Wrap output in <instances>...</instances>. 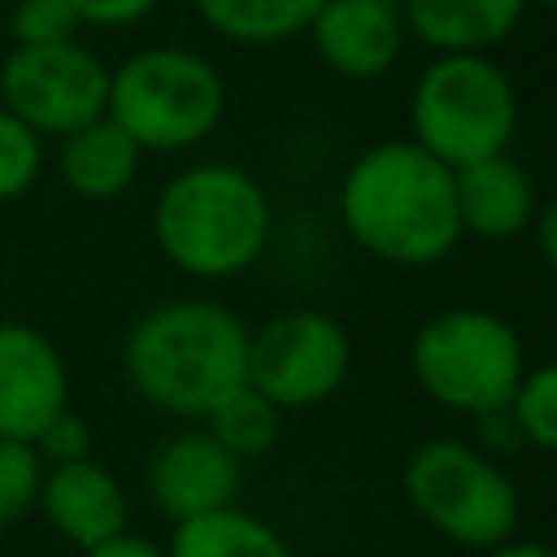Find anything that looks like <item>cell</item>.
<instances>
[{"mask_svg": "<svg viewBox=\"0 0 557 557\" xmlns=\"http://www.w3.org/2000/svg\"><path fill=\"white\" fill-rule=\"evenodd\" d=\"M339 222L392 265H435L461 244L453 170L413 139L361 148L339 178Z\"/></svg>", "mask_w": 557, "mask_h": 557, "instance_id": "cell-1", "label": "cell"}, {"mask_svg": "<svg viewBox=\"0 0 557 557\" xmlns=\"http://www.w3.org/2000/svg\"><path fill=\"white\" fill-rule=\"evenodd\" d=\"M131 392L178 422H200L248 379V326L235 309L200 296L152 305L122 344Z\"/></svg>", "mask_w": 557, "mask_h": 557, "instance_id": "cell-2", "label": "cell"}, {"mask_svg": "<svg viewBox=\"0 0 557 557\" xmlns=\"http://www.w3.org/2000/svg\"><path fill=\"white\" fill-rule=\"evenodd\" d=\"M274 231L265 187L231 161H196L170 174L152 200V239L187 278H235L261 261Z\"/></svg>", "mask_w": 557, "mask_h": 557, "instance_id": "cell-3", "label": "cell"}, {"mask_svg": "<svg viewBox=\"0 0 557 557\" xmlns=\"http://www.w3.org/2000/svg\"><path fill=\"white\" fill-rule=\"evenodd\" d=\"M518 117V87L487 52H435L409 91V139L448 170L509 152Z\"/></svg>", "mask_w": 557, "mask_h": 557, "instance_id": "cell-4", "label": "cell"}, {"mask_svg": "<svg viewBox=\"0 0 557 557\" xmlns=\"http://www.w3.org/2000/svg\"><path fill=\"white\" fill-rule=\"evenodd\" d=\"M104 113L144 152H183L222 126L226 78L209 57L157 44L109 70Z\"/></svg>", "mask_w": 557, "mask_h": 557, "instance_id": "cell-5", "label": "cell"}, {"mask_svg": "<svg viewBox=\"0 0 557 557\" xmlns=\"http://www.w3.org/2000/svg\"><path fill=\"white\" fill-rule=\"evenodd\" d=\"M409 370L418 387L453 413H496L527 370V348L513 322L492 309L457 305L431 313L409 339Z\"/></svg>", "mask_w": 557, "mask_h": 557, "instance_id": "cell-6", "label": "cell"}, {"mask_svg": "<svg viewBox=\"0 0 557 557\" xmlns=\"http://www.w3.org/2000/svg\"><path fill=\"white\" fill-rule=\"evenodd\" d=\"M409 509L457 548H496L518 535L522 492L492 453L466 440H422L400 470Z\"/></svg>", "mask_w": 557, "mask_h": 557, "instance_id": "cell-7", "label": "cell"}, {"mask_svg": "<svg viewBox=\"0 0 557 557\" xmlns=\"http://www.w3.org/2000/svg\"><path fill=\"white\" fill-rule=\"evenodd\" d=\"M352 370V339L322 309H283L248 326V383L283 413L331 400Z\"/></svg>", "mask_w": 557, "mask_h": 557, "instance_id": "cell-8", "label": "cell"}, {"mask_svg": "<svg viewBox=\"0 0 557 557\" xmlns=\"http://www.w3.org/2000/svg\"><path fill=\"white\" fill-rule=\"evenodd\" d=\"M0 104L35 135L61 139L104 117L109 65L78 39L48 48H9L0 61Z\"/></svg>", "mask_w": 557, "mask_h": 557, "instance_id": "cell-9", "label": "cell"}, {"mask_svg": "<svg viewBox=\"0 0 557 557\" xmlns=\"http://www.w3.org/2000/svg\"><path fill=\"white\" fill-rule=\"evenodd\" d=\"M148 496L170 522H187L226 505H239L244 461L222 448L200 422L165 435L148 457Z\"/></svg>", "mask_w": 557, "mask_h": 557, "instance_id": "cell-10", "label": "cell"}, {"mask_svg": "<svg viewBox=\"0 0 557 557\" xmlns=\"http://www.w3.org/2000/svg\"><path fill=\"white\" fill-rule=\"evenodd\" d=\"M70 405L61 348L30 322H0V435L35 440Z\"/></svg>", "mask_w": 557, "mask_h": 557, "instance_id": "cell-11", "label": "cell"}, {"mask_svg": "<svg viewBox=\"0 0 557 557\" xmlns=\"http://www.w3.org/2000/svg\"><path fill=\"white\" fill-rule=\"evenodd\" d=\"M305 35L318 61L352 83L387 74L409 39L400 0H322Z\"/></svg>", "mask_w": 557, "mask_h": 557, "instance_id": "cell-12", "label": "cell"}, {"mask_svg": "<svg viewBox=\"0 0 557 557\" xmlns=\"http://www.w3.org/2000/svg\"><path fill=\"white\" fill-rule=\"evenodd\" d=\"M35 513H44V522L65 544H74L83 553L91 544H104V540L122 535L126 518H131V505H126V492H122L117 474L104 461L78 457V461H61V466L44 470Z\"/></svg>", "mask_w": 557, "mask_h": 557, "instance_id": "cell-13", "label": "cell"}, {"mask_svg": "<svg viewBox=\"0 0 557 557\" xmlns=\"http://www.w3.org/2000/svg\"><path fill=\"white\" fill-rule=\"evenodd\" d=\"M457 222L461 235L474 239H513L531 226L540 209V191L531 170L513 152H492L453 170Z\"/></svg>", "mask_w": 557, "mask_h": 557, "instance_id": "cell-14", "label": "cell"}, {"mask_svg": "<svg viewBox=\"0 0 557 557\" xmlns=\"http://www.w3.org/2000/svg\"><path fill=\"white\" fill-rule=\"evenodd\" d=\"M144 165V148L104 113L57 139V178L70 196L104 205L135 187Z\"/></svg>", "mask_w": 557, "mask_h": 557, "instance_id": "cell-15", "label": "cell"}, {"mask_svg": "<svg viewBox=\"0 0 557 557\" xmlns=\"http://www.w3.org/2000/svg\"><path fill=\"white\" fill-rule=\"evenodd\" d=\"M527 0H400L405 30L431 52H487L513 35Z\"/></svg>", "mask_w": 557, "mask_h": 557, "instance_id": "cell-16", "label": "cell"}, {"mask_svg": "<svg viewBox=\"0 0 557 557\" xmlns=\"http://www.w3.org/2000/svg\"><path fill=\"white\" fill-rule=\"evenodd\" d=\"M165 557H292V548L278 535V527H270L265 518L239 505H226V509L174 522Z\"/></svg>", "mask_w": 557, "mask_h": 557, "instance_id": "cell-17", "label": "cell"}, {"mask_svg": "<svg viewBox=\"0 0 557 557\" xmlns=\"http://www.w3.org/2000/svg\"><path fill=\"white\" fill-rule=\"evenodd\" d=\"M322 0H191L196 17L226 44L270 48L309 30Z\"/></svg>", "mask_w": 557, "mask_h": 557, "instance_id": "cell-18", "label": "cell"}, {"mask_svg": "<svg viewBox=\"0 0 557 557\" xmlns=\"http://www.w3.org/2000/svg\"><path fill=\"white\" fill-rule=\"evenodd\" d=\"M200 426H205L222 448H231L239 461H252V457H261V453H270V448L278 444L283 409H278L274 400H265V396L244 379L235 392H226V396L200 418Z\"/></svg>", "mask_w": 557, "mask_h": 557, "instance_id": "cell-19", "label": "cell"}, {"mask_svg": "<svg viewBox=\"0 0 557 557\" xmlns=\"http://www.w3.org/2000/svg\"><path fill=\"white\" fill-rule=\"evenodd\" d=\"M509 418L518 426V440L557 453V361L527 366L513 396H509Z\"/></svg>", "mask_w": 557, "mask_h": 557, "instance_id": "cell-20", "label": "cell"}, {"mask_svg": "<svg viewBox=\"0 0 557 557\" xmlns=\"http://www.w3.org/2000/svg\"><path fill=\"white\" fill-rule=\"evenodd\" d=\"M44 470L48 466L30 440H4L0 435V527H13V522L35 513Z\"/></svg>", "mask_w": 557, "mask_h": 557, "instance_id": "cell-21", "label": "cell"}, {"mask_svg": "<svg viewBox=\"0 0 557 557\" xmlns=\"http://www.w3.org/2000/svg\"><path fill=\"white\" fill-rule=\"evenodd\" d=\"M44 135H35L22 117H13L4 104H0V205L9 200H22L39 174H44Z\"/></svg>", "mask_w": 557, "mask_h": 557, "instance_id": "cell-22", "label": "cell"}, {"mask_svg": "<svg viewBox=\"0 0 557 557\" xmlns=\"http://www.w3.org/2000/svg\"><path fill=\"white\" fill-rule=\"evenodd\" d=\"M83 17L70 0H17L9 9V39L13 48H48L78 39Z\"/></svg>", "mask_w": 557, "mask_h": 557, "instance_id": "cell-23", "label": "cell"}, {"mask_svg": "<svg viewBox=\"0 0 557 557\" xmlns=\"http://www.w3.org/2000/svg\"><path fill=\"white\" fill-rule=\"evenodd\" d=\"M35 453L44 457V466H61V461H78V457H91V426L87 418H78L70 405L61 413H52L44 422V431L30 440Z\"/></svg>", "mask_w": 557, "mask_h": 557, "instance_id": "cell-24", "label": "cell"}, {"mask_svg": "<svg viewBox=\"0 0 557 557\" xmlns=\"http://www.w3.org/2000/svg\"><path fill=\"white\" fill-rule=\"evenodd\" d=\"M83 17V26L96 30H126L135 22H144L161 0H70Z\"/></svg>", "mask_w": 557, "mask_h": 557, "instance_id": "cell-25", "label": "cell"}, {"mask_svg": "<svg viewBox=\"0 0 557 557\" xmlns=\"http://www.w3.org/2000/svg\"><path fill=\"white\" fill-rule=\"evenodd\" d=\"M78 557H165V548H161L157 540L135 535V531L126 527L122 535H113V540H104V544H91V548H83Z\"/></svg>", "mask_w": 557, "mask_h": 557, "instance_id": "cell-26", "label": "cell"}, {"mask_svg": "<svg viewBox=\"0 0 557 557\" xmlns=\"http://www.w3.org/2000/svg\"><path fill=\"white\" fill-rule=\"evenodd\" d=\"M527 231L535 235V252H540V261H544L548 270H557V196L544 200V205L535 209V218H531Z\"/></svg>", "mask_w": 557, "mask_h": 557, "instance_id": "cell-27", "label": "cell"}, {"mask_svg": "<svg viewBox=\"0 0 557 557\" xmlns=\"http://www.w3.org/2000/svg\"><path fill=\"white\" fill-rule=\"evenodd\" d=\"M483 557H557V548H548V544H535V540H505V544L487 548Z\"/></svg>", "mask_w": 557, "mask_h": 557, "instance_id": "cell-28", "label": "cell"}, {"mask_svg": "<svg viewBox=\"0 0 557 557\" xmlns=\"http://www.w3.org/2000/svg\"><path fill=\"white\" fill-rule=\"evenodd\" d=\"M540 4H553V9H557V0H540Z\"/></svg>", "mask_w": 557, "mask_h": 557, "instance_id": "cell-29", "label": "cell"}]
</instances>
